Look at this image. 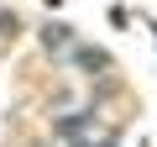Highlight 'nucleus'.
<instances>
[{
  "instance_id": "nucleus-1",
  "label": "nucleus",
  "mask_w": 157,
  "mask_h": 147,
  "mask_svg": "<svg viewBox=\"0 0 157 147\" xmlns=\"http://www.w3.org/2000/svg\"><path fill=\"white\" fill-rule=\"evenodd\" d=\"M73 58H78V63H84V68H105V63H110V58H105L100 47H78Z\"/></svg>"
}]
</instances>
